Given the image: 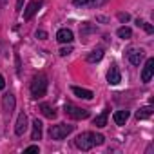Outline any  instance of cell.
I'll return each mask as SVG.
<instances>
[{
	"instance_id": "obj_1",
	"label": "cell",
	"mask_w": 154,
	"mask_h": 154,
	"mask_svg": "<svg viewBox=\"0 0 154 154\" xmlns=\"http://www.w3.org/2000/svg\"><path fill=\"white\" fill-rule=\"evenodd\" d=\"M105 141V138L102 134H96V132H82L78 138L74 140V145L78 147L80 150H91L94 145H102Z\"/></svg>"
},
{
	"instance_id": "obj_2",
	"label": "cell",
	"mask_w": 154,
	"mask_h": 154,
	"mask_svg": "<svg viewBox=\"0 0 154 154\" xmlns=\"http://www.w3.org/2000/svg\"><path fill=\"white\" fill-rule=\"evenodd\" d=\"M45 93H47V76L44 72H40L31 82V94H33V98L38 100V98H44Z\"/></svg>"
},
{
	"instance_id": "obj_3",
	"label": "cell",
	"mask_w": 154,
	"mask_h": 154,
	"mask_svg": "<svg viewBox=\"0 0 154 154\" xmlns=\"http://www.w3.org/2000/svg\"><path fill=\"white\" fill-rule=\"evenodd\" d=\"M72 131H74V125L58 123V125H51V129H49V136H51V140H63V138H67Z\"/></svg>"
},
{
	"instance_id": "obj_4",
	"label": "cell",
	"mask_w": 154,
	"mask_h": 154,
	"mask_svg": "<svg viewBox=\"0 0 154 154\" xmlns=\"http://www.w3.org/2000/svg\"><path fill=\"white\" fill-rule=\"evenodd\" d=\"M63 112H65V116H69L72 120H87L89 114H91L87 109H80V107L72 105V103H65L63 105Z\"/></svg>"
},
{
	"instance_id": "obj_5",
	"label": "cell",
	"mask_w": 154,
	"mask_h": 154,
	"mask_svg": "<svg viewBox=\"0 0 154 154\" xmlns=\"http://www.w3.org/2000/svg\"><path fill=\"white\" fill-rule=\"evenodd\" d=\"M15 105H17V100H15V96H13L11 93L4 94V98H2V111H4L6 118H9V116L13 114V111H15Z\"/></svg>"
},
{
	"instance_id": "obj_6",
	"label": "cell",
	"mask_w": 154,
	"mask_h": 154,
	"mask_svg": "<svg viewBox=\"0 0 154 154\" xmlns=\"http://www.w3.org/2000/svg\"><path fill=\"white\" fill-rule=\"evenodd\" d=\"M152 74H154V58H149L143 65V71H141V82L143 84H149L150 78H152Z\"/></svg>"
},
{
	"instance_id": "obj_7",
	"label": "cell",
	"mask_w": 154,
	"mask_h": 154,
	"mask_svg": "<svg viewBox=\"0 0 154 154\" xmlns=\"http://www.w3.org/2000/svg\"><path fill=\"white\" fill-rule=\"evenodd\" d=\"M107 82H109L111 85H118V84L122 82V74H120V69H118L116 63H112V65L109 67V71H107Z\"/></svg>"
},
{
	"instance_id": "obj_8",
	"label": "cell",
	"mask_w": 154,
	"mask_h": 154,
	"mask_svg": "<svg viewBox=\"0 0 154 154\" xmlns=\"http://www.w3.org/2000/svg\"><path fill=\"white\" fill-rule=\"evenodd\" d=\"M127 58H129V62H131L132 65H140L141 60H143V49H140V47L129 49V51H127Z\"/></svg>"
},
{
	"instance_id": "obj_9",
	"label": "cell",
	"mask_w": 154,
	"mask_h": 154,
	"mask_svg": "<svg viewBox=\"0 0 154 154\" xmlns=\"http://www.w3.org/2000/svg\"><path fill=\"white\" fill-rule=\"evenodd\" d=\"M26 131H27V114L26 112H20L18 114V120L15 123V132H17V136H22Z\"/></svg>"
},
{
	"instance_id": "obj_10",
	"label": "cell",
	"mask_w": 154,
	"mask_h": 154,
	"mask_svg": "<svg viewBox=\"0 0 154 154\" xmlns=\"http://www.w3.org/2000/svg\"><path fill=\"white\" fill-rule=\"evenodd\" d=\"M72 31L71 29H67V27H63V29H60L58 33H56V40L60 42V44H71L72 42Z\"/></svg>"
},
{
	"instance_id": "obj_11",
	"label": "cell",
	"mask_w": 154,
	"mask_h": 154,
	"mask_svg": "<svg viewBox=\"0 0 154 154\" xmlns=\"http://www.w3.org/2000/svg\"><path fill=\"white\" fill-rule=\"evenodd\" d=\"M40 6H42V2H36V0H33V2L27 6L26 13H24V20H31V18L36 15V11L40 9Z\"/></svg>"
},
{
	"instance_id": "obj_12",
	"label": "cell",
	"mask_w": 154,
	"mask_h": 154,
	"mask_svg": "<svg viewBox=\"0 0 154 154\" xmlns=\"http://www.w3.org/2000/svg\"><path fill=\"white\" fill-rule=\"evenodd\" d=\"M42 131H44V125H42V122L36 118V120L33 122V132H31V140H35V141L42 140Z\"/></svg>"
},
{
	"instance_id": "obj_13",
	"label": "cell",
	"mask_w": 154,
	"mask_h": 154,
	"mask_svg": "<svg viewBox=\"0 0 154 154\" xmlns=\"http://www.w3.org/2000/svg\"><path fill=\"white\" fill-rule=\"evenodd\" d=\"M129 116H131V112L125 111V109H122V111H116L112 118H114V123L116 125H125V122L129 120Z\"/></svg>"
},
{
	"instance_id": "obj_14",
	"label": "cell",
	"mask_w": 154,
	"mask_h": 154,
	"mask_svg": "<svg viewBox=\"0 0 154 154\" xmlns=\"http://www.w3.org/2000/svg\"><path fill=\"white\" fill-rule=\"evenodd\" d=\"M72 93L78 96V98H84V100H93V91L89 89H82V87H72Z\"/></svg>"
},
{
	"instance_id": "obj_15",
	"label": "cell",
	"mask_w": 154,
	"mask_h": 154,
	"mask_svg": "<svg viewBox=\"0 0 154 154\" xmlns=\"http://www.w3.org/2000/svg\"><path fill=\"white\" fill-rule=\"evenodd\" d=\"M107 116H109V109H103V111L94 118V125H96V127H105V125H107Z\"/></svg>"
},
{
	"instance_id": "obj_16",
	"label": "cell",
	"mask_w": 154,
	"mask_h": 154,
	"mask_svg": "<svg viewBox=\"0 0 154 154\" xmlns=\"http://www.w3.org/2000/svg\"><path fill=\"white\" fill-rule=\"evenodd\" d=\"M102 58H103V49H102V47H98V49H94L91 54H87V62H89V63L100 62Z\"/></svg>"
},
{
	"instance_id": "obj_17",
	"label": "cell",
	"mask_w": 154,
	"mask_h": 154,
	"mask_svg": "<svg viewBox=\"0 0 154 154\" xmlns=\"http://www.w3.org/2000/svg\"><path fill=\"white\" fill-rule=\"evenodd\" d=\"M40 111H42V114L45 116V118H56V111H54V107H51V105H47V103H42L40 105Z\"/></svg>"
},
{
	"instance_id": "obj_18",
	"label": "cell",
	"mask_w": 154,
	"mask_h": 154,
	"mask_svg": "<svg viewBox=\"0 0 154 154\" xmlns=\"http://www.w3.org/2000/svg\"><path fill=\"white\" fill-rule=\"evenodd\" d=\"M152 111H154L152 105H145V107H141V109L136 112V118H138V120H145V118H149V116L152 114Z\"/></svg>"
},
{
	"instance_id": "obj_19",
	"label": "cell",
	"mask_w": 154,
	"mask_h": 154,
	"mask_svg": "<svg viewBox=\"0 0 154 154\" xmlns=\"http://www.w3.org/2000/svg\"><path fill=\"white\" fill-rule=\"evenodd\" d=\"M116 35H118L120 38H123V40H129V38L132 36V31H131L129 27H125V26H123V27H120V29L116 31Z\"/></svg>"
},
{
	"instance_id": "obj_20",
	"label": "cell",
	"mask_w": 154,
	"mask_h": 154,
	"mask_svg": "<svg viewBox=\"0 0 154 154\" xmlns=\"http://www.w3.org/2000/svg\"><path fill=\"white\" fill-rule=\"evenodd\" d=\"M109 2V0H87V6L89 8H102Z\"/></svg>"
},
{
	"instance_id": "obj_21",
	"label": "cell",
	"mask_w": 154,
	"mask_h": 154,
	"mask_svg": "<svg viewBox=\"0 0 154 154\" xmlns=\"http://www.w3.org/2000/svg\"><path fill=\"white\" fill-rule=\"evenodd\" d=\"M94 29H96V27H93V26H89V22H85V24L80 27V35H82V36H85L89 31H94Z\"/></svg>"
},
{
	"instance_id": "obj_22",
	"label": "cell",
	"mask_w": 154,
	"mask_h": 154,
	"mask_svg": "<svg viewBox=\"0 0 154 154\" xmlns=\"http://www.w3.org/2000/svg\"><path fill=\"white\" fill-rule=\"evenodd\" d=\"M71 53H72V47H71V45L60 49V56H67V54H71Z\"/></svg>"
},
{
	"instance_id": "obj_23",
	"label": "cell",
	"mask_w": 154,
	"mask_h": 154,
	"mask_svg": "<svg viewBox=\"0 0 154 154\" xmlns=\"http://www.w3.org/2000/svg\"><path fill=\"white\" fill-rule=\"evenodd\" d=\"M35 35H36V38H38V40H45V38H47V33H45L44 29H38Z\"/></svg>"
},
{
	"instance_id": "obj_24",
	"label": "cell",
	"mask_w": 154,
	"mask_h": 154,
	"mask_svg": "<svg viewBox=\"0 0 154 154\" xmlns=\"http://www.w3.org/2000/svg\"><path fill=\"white\" fill-rule=\"evenodd\" d=\"M118 18H120V22H129L131 20L129 13H118Z\"/></svg>"
},
{
	"instance_id": "obj_25",
	"label": "cell",
	"mask_w": 154,
	"mask_h": 154,
	"mask_svg": "<svg viewBox=\"0 0 154 154\" xmlns=\"http://www.w3.org/2000/svg\"><path fill=\"white\" fill-rule=\"evenodd\" d=\"M40 149H38V145H29L27 149H26V152H38Z\"/></svg>"
},
{
	"instance_id": "obj_26",
	"label": "cell",
	"mask_w": 154,
	"mask_h": 154,
	"mask_svg": "<svg viewBox=\"0 0 154 154\" xmlns=\"http://www.w3.org/2000/svg\"><path fill=\"white\" fill-rule=\"evenodd\" d=\"M72 4H74V6H78V8H80V6H87V0H74Z\"/></svg>"
},
{
	"instance_id": "obj_27",
	"label": "cell",
	"mask_w": 154,
	"mask_h": 154,
	"mask_svg": "<svg viewBox=\"0 0 154 154\" xmlns=\"http://www.w3.org/2000/svg\"><path fill=\"white\" fill-rule=\"evenodd\" d=\"M141 26L145 27V31H147V33H152V31H154V29H152V26H150V24H147V22H143Z\"/></svg>"
},
{
	"instance_id": "obj_28",
	"label": "cell",
	"mask_w": 154,
	"mask_h": 154,
	"mask_svg": "<svg viewBox=\"0 0 154 154\" xmlns=\"http://www.w3.org/2000/svg\"><path fill=\"white\" fill-rule=\"evenodd\" d=\"M22 4H24V0H17V9H15L17 13H20V11H22Z\"/></svg>"
},
{
	"instance_id": "obj_29",
	"label": "cell",
	"mask_w": 154,
	"mask_h": 154,
	"mask_svg": "<svg viewBox=\"0 0 154 154\" xmlns=\"http://www.w3.org/2000/svg\"><path fill=\"white\" fill-rule=\"evenodd\" d=\"M4 87H6V82H4V76H2V74H0V91H2Z\"/></svg>"
},
{
	"instance_id": "obj_30",
	"label": "cell",
	"mask_w": 154,
	"mask_h": 154,
	"mask_svg": "<svg viewBox=\"0 0 154 154\" xmlns=\"http://www.w3.org/2000/svg\"><path fill=\"white\" fill-rule=\"evenodd\" d=\"M152 149H154V145H152V143H150V145H149V147H147V150H145V154H150V152H152Z\"/></svg>"
}]
</instances>
